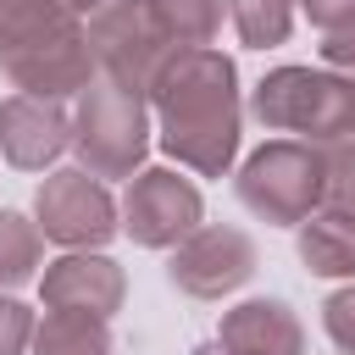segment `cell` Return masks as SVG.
I'll return each mask as SVG.
<instances>
[{"instance_id":"6da1fadb","label":"cell","mask_w":355,"mask_h":355,"mask_svg":"<svg viewBox=\"0 0 355 355\" xmlns=\"http://www.w3.org/2000/svg\"><path fill=\"white\" fill-rule=\"evenodd\" d=\"M150 111L161 150L194 178H227L239 155L244 100L239 67L216 44H178L150 83Z\"/></svg>"},{"instance_id":"7a4b0ae2","label":"cell","mask_w":355,"mask_h":355,"mask_svg":"<svg viewBox=\"0 0 355 355\" xmlns=\"http://www.w3.org/2000/svg\"><path fill=\"white\" fill-rule=\"evenodd\" d=\"M0 72L17 94L78 100L100 67L67 0H0Z\"/></svg>"},{"instance_id":"3957f363","label":"cell","mask_w":355,"mask_h":355,"mask_svg":"<svg viewBox=\"0 0 355 355\" xmlns=\"http://www.w3.org/2000/svg\"><path fill=\"white\" fill-rule=\"evenodd\" d=\"M250 116L266 133L305 139V144H333L355 133V78L333 67H272L255 94Z\"/></svg>"},{"instance_id":"277c9868","label":"cell","mask_w":355,"mask_h":355,"mask_svg":"<svg viewBox=\"0 0 355 355\" xmlns=\"http://www.w3.org/2000/svg\"><path fill=\"white\" fill-rule=\"evenodd\" d=\"M72 150L78 166L100 183L133 178L150 155V100L111 78H94L72 111Z\"/></svg>"},{"instance_id":"5b68a950","label":"cell","mask_w":355,"mask_h":355,"mask_svg":"<svg viewBox=\"0 0 355 355\" xmlns=\"http://www.w3.org/2000/svg\"><path fill=\"white\" fill-rule=\"evenodd\" d=\"M239 205L266 227H300L322 205V144L305 139H266L233 178Z\"/></svg>"},{"instance_id":"8992f818","label":"cell","mask_w":355,"mask_h":355,"mask_svg":"<svg viewBox=\"0 0 355 355\" xmlns=\"http://www.w3.org/2000/svg\"><path fill=\"white\" fill-rule=\"evenodd\" d=\"M83 28H89L94 67H100L111 83H122V89H133V94L150 100L155 72H161L166 55L178 50V39H172V28L161 22L155 0H105V6L89 11Z\"/></svg>"},{"instance_id":"52a82bcc","label":"cell","mask_w":355,"mask_h":355,"mask_svg":"<svg viewBox=\"0 0 355 355\" xmlns=\"http://www.w3.org/2000/svg\"><path fill=\"white\" fill-rule=\"evenodd\" d=\"M122 233L144 250H172L178 239H189L200 222H205V200H200V183L183 172V166H139L128 178V194H122Z\"/></svg>"},{"instance_id":"ba28073f","label":"cell","mask_w":355,"mask_h":355,"mask_svg":"<svg viewBox=\"0 0 355 355\" xmlns=\"http://www.w3.org/2000/svg\"><path fill=\"white\" fill-rule=\"evenodd\" d=\"M33 216L39 233L61 250H100L122 222H116V200L100 178H89L83 166H61L39 183L33 194Z\"/></svg>"},{"instance_id":"9c48e42d","label":"cell","mask_w":355,"mask_h":355,"mask_svg":"<svg viewBox=\"0 0 355 355\" xmlns=\"http://www.w3.org/2000/svg\"><path fill=\"white\" fill-rule=\"evenodd\" d=\"M255 266H261V255H255V239L244 227H233V222H200L189 239L172 244L166 277L189 300H222V294L244 288L255 277Z\"/></svg>"},{"instance_id":"30bf717a","label":"cell","mask_w":355,"mask_h":355,"mask_svg":"<svg viewBox=\"0 0 355 355\" xmlns=\"http://www.w3.org/2000/svg\"><path fill=\"white\" fill-rule=\"evenodd\" d=\"M39 294L50 311H83V316H116L122 311V294H128V277L111 255L100 250H67L61 261H50L39 272Z\"/></svg>"},{"instance_id":"8fae6325","label":"cell","mask_w":355,"mask_h":355,"mask_svg":"<svg viewBox=\"0 0 355 355\" xmlns=\"http://www.w3.org/2000/svg\"><path fill=\"white\" fill-rule=\"evenodd\" d=\"M61 150H72V116L61 111V100L11 94L0 105V155L17 172H44L61 161Z\"/></svg>"},{"instance_id":"7c38bea8","label":"cell","mask_w":355,"mask_h":355,"mask_svg":"<svg viewBox=\"0 0 355 355\" xmlns=\"http://www.w3.org/2000/svg\"><path fill=\"white\" fill-rule=\"evenodd\" d=\"M216 355H305V327L288 300H244L222 311Z\"/></svg>"},{"instance_id":"4fadbf2b","label":"cell","mask_w":355,"mask_h":355,"mask_svg":"<svg viewBox=\"0 0 355 355\" xmlns=\"http://www.w3.org/2000/svg\"><path fill=\"white\" fill-rule=\"evenodd\" d=\"M300 261L311 277H355V211L316 205L300 222Z\"/></svg>"},{"instance_id":"5bb4252c","label":"cell","mask_w":355,"mask_h":355,"mask_svg":"<svg viewBox=\"0 0 355 355\" xmlns=\"http://www.w3.org/2000/svg\"><path fill=\"white\" fill-rule=\"evenodd\" d=\"M33 355H111V322L83 311H50L33 322Z\"/></svg>"},{"instance_id":"9a60e30c","label":"cell","mask_w":355,"mask_h":355,"mask_svg":"<svg viewBox=\"0 0 355 355\" xmlns=\"http://www.w3.org/2000/svg\"><path fill=\"white\" fill-rule=\"evenodd\" d=\"M44 272V233L22 211H0V288H22Z\"/></svg>"},{"instance_id":"2e32d148","label":"cell","mask_w":355,"mask_h":355,"mask_svg":"<svg viewBox=\"0 0 355 355\" xmlns=\"http://www.w3.org/2000/svg\"><path fill=\"white\" fill-rule=\"evenodd\" d=\"M227 17L250 50H272L294 33V0H227Z\"/></svg>"},{"instance_id":"e0dca14e","label":"cell","mask_w":355,"mask_h":355,"mask_svg":"<svg viewBox=\"0 0 355 355\" xmlns=\"http://www.w3.org/2000/svg\"><path fill=\"white\" fill-rule=\"evenodd\" d=\"M161 22L172 28L178 44H211L222 33V17H227V0H155Z\"/></svg>"},{"instance_id":"ac0fdd59","label":"cell","mask_w":355,"mask_h":355,"mask_svg":"<svg viewBox=\"0 0 355 355\" xmlns=\"http://www.w3.org/2000/svg\"><path fill=\"white\" fill-rule=\"evenodd\" d=\"M322 205L355 211V133L322 144Z\"/></svg>"},{"instance_id":"d6986e66","label":"cell","mask_w":355,"mask_h":355,"mask_svg":"<svg viewBox=\"0 0 355 355\" xmlns=\"http://www.w3.org/2000/svg\"><path fill=\"white\" fill-rule=\"evenodd\" d=\"M322 333L333 338L338 355H355V283H344L338 294L322 300Z\"/></svg>"},{"instance_id":"ffe728a7","label":"cell","mask_w":355,"mask_h":355,"mask_svg":"<svg viewBox=\"0 0 355 355\" xmlns=\"http://www.w3.org/2000/svg\"><path fill=\"white\" fill-rule=\"evenodd\" d=\"M33 344V311L11 294H0V355H22Z\"/></svg>"},{"instance_id":"44dd1931","label":"cell","mask_w":355,"mask_h":355,"mask_svg":"<svg viewBox=\"0 0 355 355\" xmlns=\"http://www.w3.org/2000/svg\"><path fill=\"white\" fill-rule=\"evenodd\" d=\"M322 61H327L333 72H349V78H355V17H349L344 28H333V33H322Z\"/></svg>"},{"instance_id":"7402d4cb","label":"cell","mask_w":355,"mask_h":355,"mask_svg":"<svg viewBox=\"0 0 355 355\" xmlns=\"http://www.w3.org/2000/svg\"><path fill=\"white\" fill-rule=\"evenodd\" d=\"M300 11L311 17V28L333 33V28H344V22L355 17V0H300Z\"/></svg>"},{"instance_id":"603a6c76","label":"cell","mask_w":355,"mask_h":355,"mask_svg":"<svg viewBox=\"0 0 355 355\" xmlns=\"http://www.w3.org/2000/svg\"><path fill=\"white\" fill-rule=\"evenodd\" d=\"M67 6H72V11L83 17V11H94V6H105V0H67Z\"/></svg>"}]
</instances>
